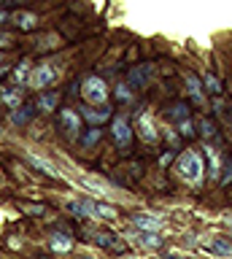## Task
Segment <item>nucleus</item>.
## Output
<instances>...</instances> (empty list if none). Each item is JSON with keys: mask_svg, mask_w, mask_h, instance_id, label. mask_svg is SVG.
Here are the masks:
<instances>
[{"mask_svg": "<svg viewBox=\"0 0 232 259\" xmlns=\"http://www.w3.org/2000/svg\"><path fill=\"white\" fill-rule=\"evenodd\" d=\"M170 116L175 119V121H178V124H181V121H187L189 119V113H187V105H173V108H170Z\"/></svg>", "mask_w": 232, "mask_h": 259, "instance_id": "25", "label": "nucleus"}, {"mask_svg": "<svg viewBox=\"0 0 232 259\" xmlns=\"http://www.w3.org/2000/svg\"><path fill=\"white\" fill-rule=\"evenodd\" d=\"M11 22L17 24V27H22V30H33L35 27V14H30V11H17L11 16Z\"/></svg>", "mask_w": 232, "mask_h": 259, "instance_id": "12", "label": "nucleus"}, {"mask_svg": "<svg viewBox=\"0 0 232 259\" xmlns=\"http://www.w3.org/2000/svg\"><path fill=\"white\" fill-rule=\"evenodd\" d=\"M57 100H60V95H57V92L43 95L41 100H38V108H41V111H52V108H57Z\"/></svg>", "mask_w": 232, "mask_h": 259, "instance_id": "22", "label": "nucleus"}, {"mask_svg": "<svg viewBox=\"0 0 232 259\" xmlns=\"http://www.w3.org/2000/svg\"><path fill=\"white\" fill-rule=\"evenodd\" d=\"M27 162H30V165H35L38 170H43V173H49V176H60L57 170H54L52 162H46V159H41V157H35V154H27Z\"/></svg>", "mask_w": 232, "mask_h": 259, "instance_id": "16", "label": "nucleus"}, {"mask_svg": "<svg viewBox=\"0 0 232 259\" xmlns=\"http://www.w3.org/2000/svg\"><path fill=\"white\" fill-rule=\"evenodd\" d=\"M78 184H81L84 186V189H89V192H98V194H108L111 189H108V186L106 184H103V181H95V178H78Z\"/></svg>", "mask_w": 232, "mask_h": 259, "instance_id": "15", "label": "nucleus"}, {"mask_svg": "<svg viewBox=\"0 0 232 259\" xmlns=\"http://www.w3.org/2000/svg\"><path fill=\"white\" fill-rule=\"evenodd\" d=\"M60 121H62V130H65L68 138H78V133H81V119H78L76 111H62L60 113Z\"/></svg>", "mask_w": 232, "mask_h": 259, "instance_id": "6", "label": "nucleus"}, {"mask_svg": "<svg viewBox=\"0 0 232 259\" xmlns=\"http://www.w3.org/2000/svg\"><path fill=\"white\" fill-rule=\"evenodd\" d=\"M138 243H141V246H146V248H159V246H162V238H159L157 232H141Z\"/></svg>", "mask_w": 232, "mask_h": 259, "instance_id": "17", "label": "nucleus"}, {"mask_svg": "<svg viewBox=\"0 0 232 259\" xmlns=\"http://www.w3.org/2000/svg\"><path fill=\"white\" fill-rule=\"evenodd\" d=\"M3 103L9 105V108H14V111H17L19 105H22V92H19V89H11V92L6 89V92H3Z\"/></svg>", "mask_w": 232, "mask_h": 259, "instance_id": "21", "label": "nucleus"}, {"mask_svg": "<svg viewBox=\"0 0 232 259\" xmlns=\"http://www.w3.org/2000/svg\"><path fill=\"white\" fill-rule=\"evenodd\" d=\"M0 60H3V57H0Z\"/></svg>", "mask_w": 232, "mask_h": 259, "instance_id": "40", "label": "nucleus"}, {"mask_svg": "<svg viewBox=\"0 0 232 259\" xmlns=\"http://www.w3.org/2000/svg\"><path fill=\"white\" fill-rule=\"evenodd\" d=\"M197 127H200V133H203L205 138H213V135H216L213 121H208V119H200V121H197Z\"/></svg>", "mask_w": 232, "mask_h": 259, "instance_id": "26", "label": "nucleus"}, {"mask_svg": "<svg viewBox=\"0 0 232 259\" xmlns=\"http://www.w3.org/2000/svg\"><path fill=\"white\" fill-rule=\"evenodd\" d=\"M203 81H205V87H208V89H211V92H213V95H219V92H221V81H219V78H216V76H213V73H205V76H203Z\"/></svg>", "mask_w": 232, "mask_h": 259, "instance_id": "23", "label": "nucleus"}, {"mask_svg": "<svg viewBox=\"0 0 232 259\" xmlns=\"http://www.w3.org/2000/svg\"><path fill=\"white\" fill-rule=\"evenodd\" d=\"M229 127H232V121H229Z\"/></svg>", "mask_w": 232, "mask_h": 259, "instance_id": "37", "label": "nucleus"}, {"mask_svg": "<svg viewBox=\"0 0 232 259\" xmlns=\"http://www.w3.org/2000/svg\"><path fill=\"white\" fill-rule=\"evenodd\" d=\"M98 216H103V219H116V208H111V205H98Z\"/></svg>", "mask_w": 232, "mask_h": 259, "instance_id": "27", "label": "nucleus"}, {"mask_svg": "<svg viewBox=\"0 0 232 259\" xmlns=\"http://www.w3.org/2000/svg\"><path fill=\"white\" fill-rule=\"evenodd\" d=\"M3 73H6V68H0V76H3Z\"/></svg>", "mask_w": 232, "mask_h": 259, "instance_id": "36", "label": "nucleus"}, {"mask_svg": "<svg viewBox=\"0 0 232 259\" xmlns=\"http://www.w3.org/2000/svg\"><path fill=\"white\" fill-rule=\"evenodd\" d=\"M0 22H6V14L3 11H0Z\"/></svg>", "mask_w": 232, "mask_h": 259, "instance_id": "35", "label": "nucleus"}, {"mask_svg": "<svg viewBox=\"0 0 232 259\" xmlns=\"http://www.w3.org/2000/svg\"><path fill=\"white\" fill-rule=\"evenodd\" d=\"M14 81H17L19 87L30 84V62H27V60H25V62H19V68L14 70Z\"/></svg>", "mask_w": 232, "mask_h": 259, "instance_id": "18", "label": "nucleus"}, {"mask_svg": "<svg viewBox=\"0 0 232 259\" xmlns=\"http://www.w3.org/2000/svg\"><path fill=\"white\" fill-rule=\"evenodd\" d=\"M98 141H100V130H92V133L84 138V146H92V143H98Z\"/></svg>", "mask_w": 232, "mask_h": 259, "instance_id": "29", "label": "nucleus"}, {"mask_svg": "<svg viewBox=\"0 0 232 259\" xmlns=\"http://www.w3.org/2000/svg\"><path fill=\"white\" fill-rule=\"evenodd\" d=\"M81 95H84V100L92 105H106V100H108V87H106V81L103 78H98V76H89L81 84Z\"/></svg>", "mask_w": 232, "mask_h": 259, "instance_id": "2", "label": "nucleus"}, {"mask_svg": "<svg viewBox=\"0 0 232 259\" xmlns=\"http://www.w3.org/2000/svg\"><path fill=\"white\" fill-rule=\"evenodd\" d=\"M151 73H154V70H151V65H141V68H135V70L130 73V81H132L135 87H143V84L149 81Z\"/></svg>", "mask_w": 232, "mask_h": 259, "instance_id": "14", "label": "nucleus"}, {"mask_svg": "<svg viewBox=\"0 0 232 259\" xmlns=\"http://www.w3.org/2000/svg\"><path fill=\"white\" fill-rule=\"evenodd\" d=\"M203 173H205V165L197 151H183L178 157V176L187 184H200L203 181Z\"/></svg>", "mask_w": 232, "mask_h": 259, "instance_id": "1", "label": "nucleus"}, {"mask_svg": "<svg viewBox=\"0 0 232 259\" xmlns=\"http://www.w3.org/2000/svg\"><path fill=\"white\" fill-rule=\"evenodd\" d=\"M49 243H52L54 251H70V248H73V240L65 238V235H52Z\"/></svg>", "mask_w": 232, "mask_h": 259, "instance_id": "19", "label": "nucleus"}, {"mask_svg": "<svg viewBox=\"0 0 232 259\" xmlns=\"http://www.w3.org/2000/svg\"><path fill=\"white\" fill-rule=\"evenodd\" d=\"M22 208H25L27 213H38V216L43 213V205H22Z\"/></svg>", "mask_w": 232, "mask_h": 259, "instance_id": "31", "label": "nucleus"}, {"mask_svg": "<svg viewBox=\"0 0 232 259\" xmlns=\"http://www.w3.org/2000/svg\"><path fill=\"white\" fill-rule=\"evenodd\" d=\"M187 89H189V97L195 100L197 105H205V95H203V81H200L197 76H192V73H187Z\"/></svg>", "mask_w": 232, "mask_h": 259, "instance_id": "8", "label": "nucleus"}, {"mask_svg": "<svg viewBox=\"0 0 232 259\" xmlns=\"http://www.w3.org/2000/svg\"><path fill=\"white\" fill-rule=\"evenodd\" d=\"M132 222H135V227H138L141 232H159L162 230V219L154 216V213H135Z\"/></svg>", "mask_w": 232, "mask_h": 259, "instance_id": "5", "label": "nucleus"}, {"mask_svg": "<svg viewBox=\"0 0 232 259\" xmlns=\"http://www.w3.org/2000/svg\"><path fill=\"white\" fill-rule=\"evenodd\" d=\"M219 178H221V184H229L232 181V162L229 159H224V173Z\"/></svg>", "mask_w": 232, "mask_h": 259, "instance_id": "28", "label": "nucleus"}, {"mask_svg": "<svg viewBox=\"0 0 232 259\" xmlns=\"http://www.w3.org/2000/svg\"><path fill=\"white\" fill-rule=\"evenodd\" d=\"M203 151H205V157H208V176L211 178H216L219 176V167H221V154H219V149L216 146H203Z\"/></svg>", "mask_w": 232, "mask_h": 259, "instance_id": "9", "label": "nucleus"}, {"mask_svg": "<svg viewBox=\"0 0 232 259\" xmlns=\"http://www.w3.org/2000/svg\"><path fill=\"white\" fill-rule=\"evenodd\" d=\"M138 135H141L146 143H154L157 138H159L157 127H154V119H151V113H141V116H138Z\"/></svg>", "mask_w": 232, "mask_h": 259, "instance_id": "7", "label": "nucleus"}, {"mask_svg": "<svg viewBox=\"0 0 232 259\" xmlns=\"http://www.w3.org/2000/svg\"><path fill=\"white\" fill-rule=\"evenodd\" d=\"M84 116L89 119L92 124H103V121L111 116V108H108V105H100V108H92V105H89V108H84Z\"/></svg>", "mask_w": 232, "mask_h": 259, "instance_id": "11", "label": "nucleus"}, {"mask_svg": "<svg viewBox=\"0 0 232 259\" xmlns=\"http://www.w3.org/2000/svg\"><path fill=\"white\" fill-rule=\"evenodd\" d=\"M178 130H181V135H187V138H189V135H195V130H192V121H189V119H187V121H181Z\"/></svg>", "mask_w": 232, "mask_h": 259, "instance_id": "30", "label": "nucleus"}, {"mask_svg": "<svg viewBox=\"0 0 232 259\" xmlns=\"http://www.w3.org/2000/svg\"><path fill=\"white\" fill-rule=\"evenodd\" d=\"M229 224H232V219H229Z\"/></svg>", "mask_w": 232, "mask_h": 259, "instance_id": "38", "label": "nucleus"}, {"mask_svg": "<svg viewBox=\"0 0 232 259\" xmlns=\"http://www.w3.org/2000/svg\"><path fill=\"white\" fill-rule=\"evenodd\" d=\"M213 108H216V111H219L221 116H224V111H227V105H224V100H216V103H213Z\"/></svg>", "mask_w": 232, "mask_h": 259, "instance_id": "32", "label": "nucleus"}, {"mask_svg": "<svg viewBox=\"0 0 232 259\" xmlns=\"http://www.w3.org/2000/svg\"><path fill=\"white\" fill-rule=\"evenodd\" d=\"M68 210L70 213H78V216H98V205H95V202H86V200L68 202Z\"/></svg>", "mask_w": 232, "mask_h": 259, "instance_id": "10", "label": "nucleus"}, {"mask_svg": "<svg viewBox=\"0 0 232 259\" xmlns=\"http://www.w3.org/2000/svg\"><path fill=\"white\" fill-rule=\"evenodd\" d=\"M208 251H213V254H219V256H229V259H232V243L224 240V238H213L211 243H208Z\"/></svg>", "mask_w": 232, "mask_h": 259, "instance_id": "13", "label": "nucleus"}, {"mask_svg": "<svg viewBox=\"0 0 232 259\" xmlns=\"http://www.w3.org/2000/svg\"><path fill=\"white\" fill-rule=\"evenodd\" d=\"M95 243H100V246H106V248H122V243L114 240L111 235H95Z\"/></svg>", "mask_w": 232, "mask_h": 259, "instance_id": "24", "label": "nucleus"}, {"mask_svg": "<svg viewBox=\"0 0 232 259\" xmlns=\"http://www.w3.org/2000/svg\"><path fill=\"white\" fill-rule=\"evenodd\" d=\"M0 181H3V178H0Z\"/></svg>", "mask_w": 232, "mask_h": 259, "instance_id": "39", "label": "nucleus"}, {"mask_svg": "<svg viewBox=\"0 0 232 259\" xmlns=\"http://www.w3.org/2000/svg\"><path fill=\"white\" fill-rule=\"evenodd\" d=\"M54 78H57V70H54L52 65H38V68L30 73V84H33L35 89L54 84Z\"/></svg>", "mask_w": 232, "mask_h": 259, "instance_id": "3", "label": "nucleus"}, {"mask_svg": "<svg viewBox=\"0 0 232 259\" xmlns=\"http://www.w3.org/2000/svg\"><path fill=\"white\" fill-rule=\"evenodd\" d=\"M114 141H116L119 149H127V146H130L132 130H130V124H127V116H116L114 119Z\"/></svg>", "mask_w": 232, "mask_h": 259, "instance_id": "4", "label": "nucleus"}, {"mask_svg": "<svg viewBox=\"0 0 232 259\" xmlns=\"http://www.w3.org/2000/svg\"><path fill=\"white\" fill-rule=\"evenodd\" d=\"M6 44H11V38L6 35V32H0V46H6Z\"/></svg>", "mask_w": 232, "mask_h": 259, "instance_id": "34", "label": "nucleus"}, {"mask_svg": "<svg viewBox=\"0 0 232 259\" xmlns=\"http://www.w3.org/2000/svg\"><path fill=\"white\" fill-rule=\"evenodd\" d=\"M119 97H122V100H130V92H127L124 87H119Z\"/></svg>", "mask_w": 232, "mask_h": 259, "instance_id": "33", "label": "nucleus"}, {"mask_svg": "<svg viewBox=\"0 0 232 259\" xmlns=\"http://www.w3.org/2000/svg\"><path fill=\"white\" fill-rule=\"evenodd\" d=\"M30 116H33V108H30V105H19V108L14 111L11 121H14V124H27Z\"/></svg>", "mask_w": 232, "mask_h": 259, "instance_id": "20", "label": "nucleus"}]
</instances>
